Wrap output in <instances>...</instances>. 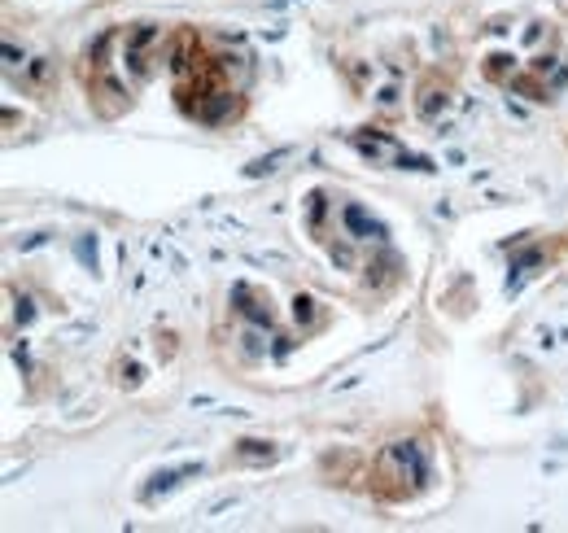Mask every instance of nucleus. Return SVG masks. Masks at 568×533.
Segmentation results:
<instances>
[{
    "instance_id": "nucleus-1",
    "label": "nucleus",
    "mask_w": 568,
    "mask_h": 533,
    "mask_svg": "<svg viewBox=\"0 0 568 533\" xmlns=\"http://www.w3.org/2000/svg\"><path fill=\"white\" fill-rule=\"evenodd\" d=\"M341 223H346V228H350V236H359V240H367V236H385V228H381V223L371 219L363 206H354V201H350V206H341Z\"/></svg>"
},
{
    "instance_id": "nucleus-2",
    "label": "nucleus",
    "mask_w": 568,
    "mask_h": 533,
    "mask_svg": "<svg viewBox=\"0 0 568 533\" xmlns=\"http://www.w3.org/2000/svg\"><path fill=\"white\" fill-rule=\"evenodd\" d=\"M232 298H236V302H245V306H240V315H250L254 324H271V302H263V293H258V288L236 284V288H232Z\"/></svg>"
}]
</instances>
